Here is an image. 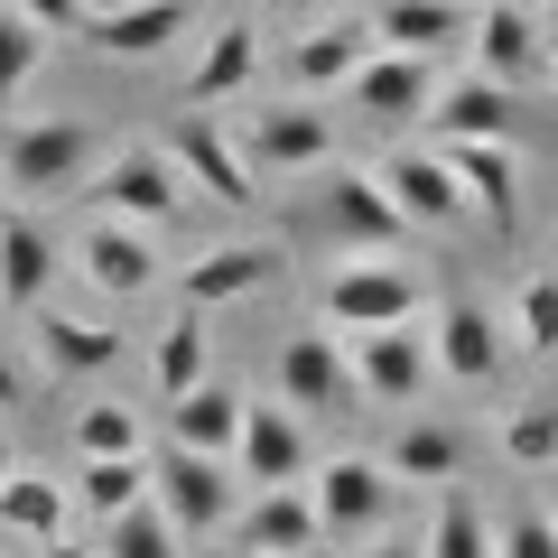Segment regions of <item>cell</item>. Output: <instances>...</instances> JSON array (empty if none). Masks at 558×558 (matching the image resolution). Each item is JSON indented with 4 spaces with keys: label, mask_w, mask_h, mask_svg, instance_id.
I'll return each instance as SVG.
<instances>
[{
    "label": "cell",
    "mask_w": 558,
    "mask_h": 558,
    "mask_svg": "<svg viewBox=\"0 0 558 558\" xmlns=\"http://www.w3.org/2000/svg\"><path fill=\"white\" fill-rule=\"evenodd\" d=\"M521 10H539V0H521Z\"/></svg>",
    "instance_id": "47"
},
{
    "label": "cell",
    "mask_w": 558,
    "mask_h": 558,
    "mask_svg": "<svg viewBox=\"0 0 558 558\" xmlns=\"http://www.w3.org/2000/svg\"><path fill=\"white\" fill-rule=\"evenodd\" d=\"M512 344H521V354H558V270H521V289H512Z\"/></svg>",
    "instance_id": "34"
},
{
    "label": "cell",
    "mask_w": 558,
    "mask_h": 558,
    "mask_svg": "<svg viewBox=\"0 0 558 558\" xmlns=\"http://www.w3.org/2000/svg\"><path fill=\"white\" fill-rule=\"evenodd\" d=\"M549 270H558V260H549Z\"/></svg>",
    "instance_id": "50"
},
{
    "label": "cell",
    "mask_w": 558,
    "mask_h": 558,
    "mask_svg": "<svg viewBox=\"0 0 558 558\" xmlns=\"http://www.w3.org/2000/svg\"><path fill=\"white\" fill-rule=\"evenodd\" d=\"M418 307H428V270L418 260H354V270L326 279V299H317V326H344V336H373V326H418Z\"/></svg>",
    "instance_id": "2"
},
{
    "label": "cell",
    "mask_w": 558,
    "mask_h": 558,
    "mask_svg": "<svg viewBox=\"0 0 558 558\" xmlns=\"http://www.w3.org/2000/svg\"><path fill=\"white\" fill-rule=\"evenodd\" d=\"M233 149H242L252 178H317L336 159V112H317V102H260L233 131Z\"/></svg>",
    "instance_id": "5"
},
{
    "label": "cell",
    "mask_w": 558,
    "mask_h": 558,
    "mask_svg": "<svg viewBox=\"0 0 558 558\" xmlns=\"http://www.w3.org/2000/svg\"><path fill=\"white\" fill-rule=\"evenodd\" d=\"M428 149L457 168L465 205H484V223L512 233V223H521V159H512V140H428Z\"/></svg>",
    "instance_id": "20"
},
{
    "label": "cell",
    "mask_w": 558,
    "mask_h": 558,
    "mask_svg": "<svg viewBox=\"0 0 558 558\" xmlns=\"http://www.w3.org/2000/svg\"><path fill=\"white\" fill-rule=\"evenodd\" d=\"M47 28H28L20 10H10V0H0V112H20V94L28 84H38V65H47Z\"/></svg>",
    "instance_id": "33"
},
{
    "label": "cell",
    "mask_w": 558,
    "mask_h": 558,
    "mask_svg": "<svg viewBox=\"0 0 558 558\" xmlns=\"http://www.w3.org/2000/svg\"><path fill=\"white\" fill-rule=\"evenodd\" d=\"M10 465H20V457H10V438H0V475H10Z\"/></svg>",
    "instance_id": "45"
},
{
    "label": "cell",
    "mask_w": 558,
    "mask_h": 558,
    "mask_svg": "<svg viewBox=\"0 0 558 558\" xmlns=\"http://www.w3.org/2000/svg\"><path fill=\"white\" fill-rule=\"evenodd\" d=\"M418 558H494V521H484V502L465 494V484H447V494H438V521H428Z\"/></svg>",
    "instance_id": "32"
},
{
    "label": "cell",
    "mask_w": 558,
    "mask_h": 558,
    "mask_svg": "<svg viewBox=\"0 0 558 558\" xmlns=\"http://www.w3.org/2000/svg\"><path fill=\"white\" fill-rule=\"evenodd\" d=\"M317 233L373 260V252H400V242H410V215H400V205L381 196V178H373V168L326 159V168H317Z\"/></svg>",
    "instance_id": "4"
},
{
    "label": "cell",
    "mask_w": 558,
    "mask_h": 558,
    "mask_svg": "<svg viewBox=\"0 0 558 558\" xmlns=\"http://www.w3.org/2000/svg\"><path fill=\"white\" fill-rule=\"evenodd\" d=\"M549 38H539V20L521 10V0H484L475 10V75H494L502 94H521V84L549 75Z\"/></svg>",
    "instance_id": "16"
},
{
    "label": "cell",
    "mask_w": 558,
    "mask_h": 558,
    "mask_svg": "<svg viewBox=\"0 0 558 558\" xmlns=\"http://www.w3.org/2000/svg\"><path fill=\"white\" fill-rule=\"evenodd\" d=\"M102 558H186V539L159 521V502H140V512H121V521H102V539H94Z\"/></svg>",
    "instance_id": "35"
},
{
    "label": "cell",
    "mask_w": 558,
    "mask_h": 558,
    "mask_svg": "<svg viewBox=\"0 0 558 558\" xmlns=\"http://www.w3.org/2000/svg\"><path fill=\"white\" fill-rule=\"evenodd\" d=\"M233 549H270V558H317V502H307V484H270V494H252L233 512Z\"/></svg>",
    "instance_id": "22"
},
{
    "label": "cell",
    "mask_w": 558,
    "mask_h": 558,
    "mask_svg": "<svg viewBox=\"0 0 558 558\" xmlns=\"http://www.w3.org/2000/svg\"><path fill=\"white\" fill-rule=\"evenodd\" d=\"M233 475H242V494H270V484H299L307 475V418L289 410V400H242Z\"/></svg>",
    "instance_id": "10"
},
{
    "label": "cell",
    "mask_w": 558,
    "mask_h": 558,
    "mask_svg": "<svg viewBox=\"0 0 558 558\" xmlns=\"http://www.w3.org/2000/svg\"><path fill=\"white\" fill-rule=\"evenodd\" d=\"M363 558H418V539H391V531H373V539H363Z\"/></svg>",
    "instance_id": "42"
},
{
    "label": "cell",
    "mask_w": 558,
    "mask_h": 558,
    "mask_svg": "<svg viewBox=\"0 0 558 558\" xmlns=\"http://www.w3.org/2000/svg\"><path fill=\"white\" fill-rule=\"evenodd\" d=\"M65 502H84L94 521H121L149 502V457H84L75 484H65Z\"/></svg>",
    "instance_id": "29"
},
{
    "label": "cell",
    "mask_w": 558,
    "mask_h": 558,
    "mask_svg": "<svg viewBox=\"0 0 558 558\" xmlns=\"http://www.w3.org/2000/svg\"><path fill=\"white\" fill-rule=\"evenodd\" d=\"M373 178H381V196H391L410 223H438V233H447V223L475 215V205H465V186H457V168H447L428 140H400V149L373 168Z\"/></svg>",
    "instance_id": "14"
},
{
    "label": "cell",
    "mask_w": 558,
    "mask_h": 558,
    "mask_svg": "<svg viewBox=\"0 0 558 558\" xmlns=\"http://www.w3.org/2000/svg\"><path fill=\"white\" fill-rule=\"evenodd\" d=\"M428 363H438V381H457V391H484V381L502 373V317L484 299H447L438 326H428Z\"/></svg>",
    "instance_id": "15"
},
{
    "label": "cell",
    "mask_w": 558,
    "mask_h": 558,
    "mask_svg": "<svg viewBox=\"0 0 558 558\" xmlns=\"http://www.w3.org/2000/svg\"><path fill=\"white\" fill-rule=\"evenodd\" d=\"M149 502H159V521L178 539H215V531H233V512H242V475L223 457H186V447H168V457L149 465Z\"/></svg>",
    "instance_id": "3"
},
{
    "label": "cell",
    "mask_w": 558,
    "mask_h": 558,
    "mask_svg": "<svg viewBox=\"0 0 558 558\" xmlns=\"http://www.w3.org/2000/svg\"><path fill=\"white\" fill-rule=\"evenodd\" d=\"M149 381H159V400H186L196 381H215V354H205V326L186 317V307L159 326V344H149Z\"/></svg>",
    "instance_id": "31"
},
{
    "label": "cell",
    "mask_w": 558,
    "mask_h": 558,
    "mask_svg": "<svg viewBox=\"0 0 558 558\" xmlns=\"http://www.w3.org/2000/svg\"><path fill=\"white\" fill-rule=\"evenodd\" d=\"M512 131H521V112L494 75H457L428 102V140H512Z\"/></svg>",
    "instance_id": "24"
},
{
    "label": "cell",
    "mask_w": 558,
    "mask_h": 558,
    "mask_svg": "<svg viewBox=\"0 0 558 558\" xmlns=\"http://www.w3.org/2000/svg\"><path fill=\"white\" fill-rule=\"evenodd\" d=\"M373 57H381L373 20H317V28L289 38V84H299V94H344Z\"/></svg>",
    "instance_id": "18"
},
{
    "label": "cell",
    "mask_w": 558,
    "mask_h": 558,
    "mask_svg": "<svg viewBox=\"0 0 558 558\" xmlns=\"http://www.w3.org/2000/svg\"><path fill=\"white\" fill-rule=\"evenodd\" d=\"M344 354H354L363 400H381V410H418L428 381H438V363H428V336H418V326H373V336H354Z\"/></svg>",
    "instance_id": "12"
},
{
    "label": "cell",
    "mask_w": 558,
    "mask_h": 558,
    "mask_svg": "<svg viewBox=\"0 0 558 558\" xmlns=\"http://www.w3.org/2000/svg\"><path fill=\"white\" fill-rule=\"evenodd\" d=\"M94 168H102V131H94V121H20L10 149H0V186L28 196V205L75 196Z\"/></svg>",
    "instance_id": "1"
},
{
    "label": "cell",
    "mask_w": 558,
    "mask_h": 558,
    "mask_svg": "<svg viewBox=\"0 0 558 558\" xmlns=\"http://www.w3.org/2000/svg\"><path fill=\"white\" fill-rule=\"evenodd\" d=\"M279 270H289L279 242H215V252H196V260L178 270V307H186V317L233 307V299H252V289H270Z\"/></svg>",
    "instance_id": "13"
},
{
    "label": "cell",
    "mask_w": 558,
    "mask_h": 558,
    "mask_svg": "<svg viewBox=\"0 0 558 558\" xmlns=\"http://www.w3.org/2000/svg\"><path fill=\"white\" fill-rule=\"evenodd\" d=\"M549 521H558V502H549Z\"/></svg>",
    "instance_id": "48"
},
{
    "label": "cell",
    "mask_w": 558,
    "mask_h": 558,
    "mask_svg": "<svg viewBox=\"0 0 558 558\" xmlns=\"http://www.w3.org/2000/svg\"><path fill=\"white\" fill-rule=\"evenodd\" d=\"M28 28H47V38H84V20H94V0H10Z\"/></svg>",
    "instance_id": "39"
},
{
    "label": "cell",
    "mask_w": 558,
    "mask_h": 558,
    "mask_svg": "<svg viewBox=\"0 0 558 558\" xmlns=\"http://www.w3.org/2000/svg\"><path fill=\"white\" fill-rule=\"evenodd\" d=\"M494 558H558V521L549 512H512L494 531Z\"/></svg>",
    "instance_id": "38"
},
{
    "label": "cell",
    "mask_w": 558,
    "mask_h": 558,
    "mask_svg": "<svg viewBox=\"0 0 558 558\" xmlns=\"http://www.w3.org/2000/svg\"><path fill=\"white\" fill-rule=\"evenodd\" d=\"M0 196H10V186H0Z\"/></svg>",
    "instance_id": "49"
},
{
    "label": "cell",
    "mask_w": 558,
    "mask_h": 558,
    "mask_svg": "<svg viewBox=\"0 0 558 558\" xmlns=\"http://www.w3.org/2000/svg\"><path fill=\"white\" fill-rule=\"evenodd\" d=\"M279 400L299 418L317 410H363V381H354V354L336 344V326H299L279 344Z\"/></svg>",
    "instance_id": "8"
},
{
    "label": "cell",
    "mask_w": 558,
    "mask_h": 558,
    "mask_svg": "<svg viewBox=\"0 0 558 558\" xmlns=\"http://www.w3.org/2000/svg\"><path fill=\"white\" fill-rule=\"evenodd\" d=\"M38 354H47V373H112L121 363V336L102 317H75V307H38Z\"/></svg>",
    "instance_id": "28"
},
{
    "label": "cell",
    "mask_w": 558,
    "mask_h": 558,
    "mask_svg": "<svg viewBox=\"0 0 558 558\" xmlns=\"http://www.w3.org/2000/svg\"><path fill=\"white\" fill-rule=\"evenodd\" d=\"M233 438H242V391H223V381H196L186 400H168V447H186V457H223V465H233Z\"/></svg>",
    "instance_id": "26"
},
{
    "label": "cell",
    "mask_w": 558,
    "mask_h": 558,
    "mask_svg": "<svg viewBox=\"0 0 558 558\" xmlns=\"http://www.w3.org/2000/svg\"><path fill=\"white\" fill-rule=\"evenodd\" d=\"M317 10H336V0H260V20H317Z\"/></svg>",
    "instance_id": "41"
},
{
    "label": "cell",
    "mask_w": 558,
    "mask_h": 558,
    "mask_svg": "<svg viewBox=\"0 0 558 558\" xmlns=\"http://www.w3.org/2000/svg\"><path fill=\"white\" fill-rule=\"evenodd\" d=\"M252 84H260V28H252V20H223V28H205L196 65H186V102H178V112H215V102H242Z\"/></svg>",
    "instance_id": "19"
},
{
    "label": "cell",
    "mask_w": 558,
    "mask_h": 558,
    "mask_svg": "<svg viewBox=\"0 0 558 558\" xmlns=\"http://www.w3.org/2000/svg\"><path fill=\"white\" fill-rule=\"evenodd\" d=\"M75 270H84L94 299H149V289H159V252H149V233H140V223H112V215L84 223Z\"/></svg>",
    "instance_id": "17"
},
{
    "label": "cell",
    "mask_w": 558,
    "mask_h": 558,
    "mask_svg": "<svg viewBox=\"0 0 558 558\" xmlns=\"http://www.w3.org/2000/svg\"><path fill=\"white\" fill-rule=\"evenodd\" d=\"M65 512H75V502H65V484L20 475V465L0 475V531H10V539H28V549H38V539H65Z\"/></svg>",
    "instance_id": "30"
},
{
    "label": "cell",
    "mask_w": 558,
    "mask_h": 558,
    "mask_svg": "<svg viewBox=\"0 0 558 558\" xmlns=\"http://www.w3.org/2000/svg\"><path fill=\"white\" fill-rule=\"evenodd\" d=\"M233 558H270V549H233Z\"/></svg>",
    "instance_id": "46"
},
{
    "label": "cell",
    "mask_w": 558,
    "mask_h": 558,
    "mask_svg": "<svg viewBox=\"0 0 558 558\" xmlns=\"http://www.w3.org/2000/svg\"><path fill=\"white\" fill-rule=\"evenodd\" d=\"M373 38L391 47V57H428V65H438L447 47L475 38V0H381Z\"/></svg>",
    "instance_id": "23"
},
{
    "label": "cell",
    "mask_w": 558,
    "mask_h": 558,
    "mask_svg": "<svg viewBox=\"0 0 558 558\" xmlns=\"http://www.w3.org/2000/svg\"><path fill=\"white\" fill-rule=\"evenodd\" d=\"M20 400H28V373H20V354L0 344V410H20Z\"/></svg>",
    "instance_id": "40"
},
{
    "label": "cell",
    "mask_w": 558,
    "mask_h": 558,
    "mask_svg": "<svg viewBox=\"0 0 558 558\" xmlns=\"http://www.w3.org/2000/svg\"><path fill=\"white\" fill-rule=\"evenodd\" d=\"M94 205H102L112 223H140V233H149V223H178V215H186V178L168 168V149L131 140V149H112V159H102Z\"/></svg>",
    "instance_id": "6"
},
{
    "label": "cell",
    "mask_w": 558,
    "mask_h": 558,
    "mask_svg": "<svg viewBox=\"0 0 558 558\" xmlns=\"http://www.w3.org/2000/svg\"><path fill=\"white\" fill-rule=\"evenodd\" d=\"M75 457H140V410H121V400L75 410Z\"/></svg>",
    "instance_id": "37"
},
{
    "label": "cell",
    "mask_w": 558,
    "mask_h": 558,
    "mask_svg": "<svg viewBox=\"0 0 558 558\" xmlns=\"http://www.w3.org/2000/svg\"><path fill=\"white\" fill-rule=\"evenodd\" d=\"M168 168H178L196 196H215V205H260V178L242 168V149H233V131H223L215 112H186L178 131H168Z\"/></svg>",
    "instance_id": "9"
},
{
    "label": "cell",
    "mask_w": 558,
    "mask_h": 558,
    "mask_svg": "<svg viewBox=\"0 0 558 558\" xmlns=\"http://www.w3.org/2000/svg\"><path fill=\"white\" fill-rule=\"evenodd\" d=\"M391 494H400V484L381 475V457H336L317 484H307V502H317V539H373L381 521H391Z\"/></svg>",
    "instance_id": "11"
},
{
    "label": "cell",
    "mask_w": 558,
    "mask_h": 558,
    "mask_svg": "<svg viewBox=\"0 0 558 558\" xmlns=\"http://www.w3.org/2000/svg\"><path fill=\"white\" fill-rule=\"evenodd\" d=\"M381 475L391 484H428V494H447V484L465 475V438L447 428V418H410L391 438V457H381Z\"/></svg>",
    "instance_id": "27"
},
{
    "label": "cell",
    "mask_w": 558,
    "mask_h": 558,
    "mask_svg": "<svg viewBox=\"0 0 558 558\" xmlns=\"http://www.w3.org/2000/svg\"><path fill=\"white\" fill-rule=\"evenodd\" d=\"M344 102H354L363 121L410 131V121H428V102H438V65H428V57H391V47H381V57L344 84Z\"/></svg>",
    "instance_id": "21"
},
{
    "label": "cell",
    "mask_w": 558,
    "mask_h": 558,
    "mask_svg": "<svg viewBox=\"0 0 558 558\" xmlns=\"http://www.w3.org/2000/svg\"><path fill=\"white\" fill-rule=\"evenodd\" d=\"M502 457L512 465H558V400H521L502 418Z\"/></svg>",
    "instance_id": "36"
},
{
    "label": "cell",
    "mask_w": 558,
    "mask_h": 558,
    "mask_svg": "<svg viewBox=\"0 0 558 558\" xmlns=\"http://www.w3.org/2000/svg\"><path fill=\"white\" fill-rule=\"evenodd\" d=\"M47 279H57V242H47V223L38 215H0V307L38 317Z\"/></svg>",
    "instance_id": "25"
},
{
    "label": "cell",
    "mask_w": 558,
    "mask_h": 558,
    "mask_svg": "<svg viewBox=\"0 0 558 558\" xmlns=\"http://www.w3.org/2000/svg\"><path fill=\"white\" fill-rule=\"evenodd\" d=\"M38 558H102L94 539H38Z\"/></svg>",
    "instance_id": "43"
},
{
    "label": "cell",
    "mask_w": 558,
    "mask_h": 558,
    "mask_svg": "<svg viewBox=\"0 0 558 558\" xmlns=\"http://www.w3.org/2000/svg\"><path fill=\"white\" fill-rule=\"evenodd\" d=\"M531 20H539V38H549V57H558V0H539Z\"/></svg>",
    "instance_id": "44"
},
{
    "label": "cell",
    "mask_w": 558,
    "mask_h": 558,
    "mask_svg": "<svg viewBox=\"0 0 558 558\" xmlns=\"http://www.w3.org/2000/svg\"><path fill=\"white\" fill-rule=\"evenodd\" d=\"M196 0H94V20H84V47L94 57H121V65H149L168 47L196 38Z\"/></svg>",
    "instance_id": "7"
}]
</instances>
